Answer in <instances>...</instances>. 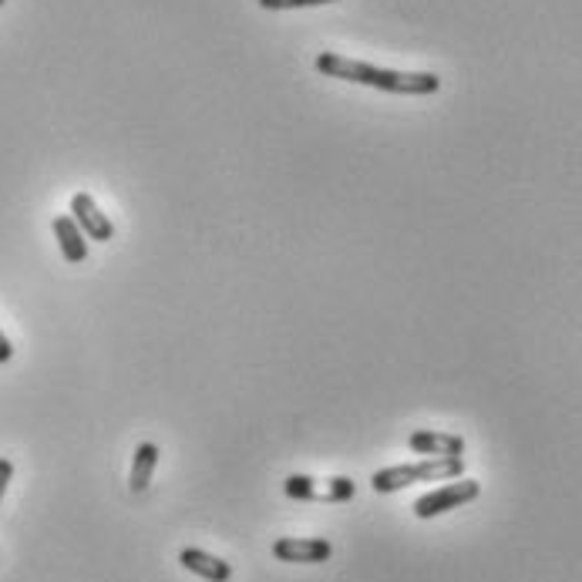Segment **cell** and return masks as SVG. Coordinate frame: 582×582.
<instances>
[{"instance_id":"cell-1","label":"cell","mask_w":582,"mask_h":582,"mask_svg":"<svg viewBox=\"0 0 582 582\" xmlns=\"http://www.w3.org/2000/svg\"><path fill=\"white\" fill-rule=\"evenodd\" d=\"M317 71L327 78L368 84V88H377V92H391V95H421L424 98L441 88V78L431 71H391V68H377L368 61H357V58H344L337 51L317 55Z\"/></svg>"},{"instance_id":"cell-2","label":"cell","mask_w":582,"mask_h":582,"mask_svg":"<svg viewBox=\"0 0 582 582\" xmlns=\"http://www.w3.org/2000/svg\"><path fill=\"white\" fill-rule=\"evenodd\" d=\"M465 472V458H424L415 465H394V468H381L371 478V488L381 491V496H391V491H400L415 481H452L462 478Z\"/></svg>"},{"instance_id":"cell-3","label":"cell","mask_w":582,"mask_h":582,"mask_svg":"<svg viewBox=\"0 0 582 582\" xmlns=\"http://www.w3.org/2000/svg\"><path fill=\"white\" fill-rule=\"evenodd\" d=\"M481 496V485L472 481V478H462V481H447L434 491H428V496H421L415 502V515L418 519H434V515H444L452 509H462L468 502H475Z\"/></svg>"},{"instance_id":"cell-4","label":"cell","mask_w":582,"mask_h":582,"mask_svg":"<svg viewBox=\"0 0 582 582\" xmlns=\"http://www.w3.org/2000/svg\"><path fill=\"white\" fill-rule=\"evenodd\" d=\"M71 219L78 222V230L88 236V240H95V243H108L115 240V226H112V219L98 209V202L88 196V193H78L71 199Z\"/></svg>"},{"instance_id":"cell-5","label":"cell","mask_w":582,"mask_h":582,"mask_svg":"<svg viewBox=\"0 0 582 582\" xmlns=\"http://www.w3.org/2000/svg\"><path fill=\"white\" fill-rule=\"evenodd\" d=\"M408 447L415 455H428V458H462L465 455V438L444 434V431H415L408 438Z\"/></svg>"},{"instance_id":"cell-6","label":"cell","mask_w":582,"mask_h":582,"mask_svg":"<svg viewBox=\"0 0 582 582\" xmlns=\"http://www.w3.org/2000/svg\"><path fill=\"white\" fill-rule=\"evenodd\" d=\"M273 556L280 562H300V566L327 562L334 556V543H327V539H277Z\"/></svg>"},{"instance_id":"cell-7","label":"cell","mask_w":582,"mask_h":582,"mask_svg":"<svg viewBox=\"0 0 582 582\" xmlns=\"http://www.w3.org/2000/svg\"><path fill=\"white\" fill-rule=\"evenodd\" d=\"M178 562H183L189 572H196L199 579H206V582H230L233 579V566L230 562H222V559H216V556H209L202 549H183V552H178Z\"/></svg>"},{"instance_id":"cell-8","label":"cell","mask_w":582,"mask_h":582,"mask_svg":"<svg viewBox=\"0 0 582 582\" xmlns=\"http://www.w3.org/2000/svg\"><path fill=\"white\" fill-rule=\"evenodd\" d=\"M55 236H58L61 256L68 263H84L88 259V236L78 230V222L71 216H58L55 219Z\"/></svg>"},{"instance_id":"cell-9","label":"cell","mask_w":582,"mask_h":582,"mask_svg":"<svg viewBox=\"0 0 582 582\" xmlns=\"http://www.w3.org/2000/svg\"><path fill=\"white\" fill-rule=\"evenodd\" d=\"M155 465H159V444L146 441L136 447V458H131V472H128V488L131 491H146L152 475H155Z\"/></svg>"},{"instance_id":"cell-10","label":"cell","mask_w":582,"mask_h":582,"mask_svg":"<svg viewBox=\"0 0 582 582\" xmlns=\"http://www.w3.org/2000/svg\"><path fill=\"white\" fill-rule=\"evenodd\" d=\"M283 491H287V499H293V502H313V499H317V481L306 478V475H290L283 481Z\"/></svg>"},{"instance_id":"cell-11","label":"cell","mask_w":582,"mask_h":582,"mask_svg":"<svg viewBox=\"0 0 582 582\" xmlns=\"http://www.w3.org/2000/svg\"><path fill=\"white\" fill-rule=\"evenodd\" d=\"M321 4H337V0H259L263 11H293V8H321Z\"/></svg>"},{"instance_id":"cell-12","label":"cell","mask_w":582,"mask_h":582,"mask_svg":"<svg viewBox=\"0 0 582 582\" xmlns=\"http://www.w3.org/2000/svg\"><path fill=\"white\" fill-rule=\"evenodd\" d=\"M353 481L350 478H330V491L327 496H321L324 502H350L353 499Z\"/></svg>"},{"instance_id":"cell-13","label":"cell","mask_w":582,"mask_h":582,"mask_svg":"<svg viewBox=\"0 0 582 582\" xmlns=\"http://www.w3.org/2000/svg\"><path fill=\"white\" fill-rule=\"evenodd\" d=\"M11 478H14V462L11 458H0V499H4Z\"/></svg>"},{"instance_id":"cell-14","label":"cell","mask_w":582,"mask_h":582,"mask_svg":"<svg viewBox=\"0 0 582 582\" xmlns=\"http://www.w3.org/2000/svg\"><path fill=\"white\" fill-rule=\"evenodd\" d=\"M14 357V347H11V340H8V334L0 330V364H8Z\"/></svg>"},{"instance_id":"cell-15","label":"cell","mask_w":582,"mask_h":582,"mask_svg":"<svg viewBox=\"0 0 582 582\" xmlns=\"http://www.w3.org/2000/svg\"><path fill=\"white\" fill-rule=\"evenodd\" d=\"M4 4H8V0H0V8H4Z\"/></svg>"}]
</instances>
